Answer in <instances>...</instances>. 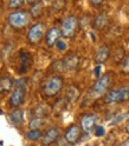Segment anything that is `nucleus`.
<instances>
[{"label": "nucleus", "mask_w": 129, "mask_h": 146, "mask_svg": "<svg viewBox=\"0 0 129 146\" xmlns=\"http://www.w3.org/2000/svg\"><path fill=\"white\" fill-rule=\"evenodd\" d=\"M78 30V19L75 15H69L67 18H64V20L62 21V27L60 32L64 38L71 39L76 35Z\"/></svg>", "instance_id": "4"}, {"label": "nucleus", "mask_w": 129, "mask_h": 146, "mask_svg": "<svg viewBox=\"0 0 129 146\" xmlns=\"http://www.w3.org/2000/svg\"><path fill=\"white\" fill-rule=\"evenodd\" d=\"M129 100V86L116 90H110L107 92L104 102L107 104H120Z\"/></svg>", "instance_id": "3"}, {"label": "nucleus", "mask_w": 129, "mask_h": 146, "mask_svg": "<svg viewBox=\"0 0 129 146\" xmlns=\"http://www.w3.org/2000/svg\"><path fill=\"white\" fill-rule=\"evenodd\" d=\"M62 35L60 29L58 27H51V29L46 32L45 35V41L49 47H53L54 45H57V42L59 41V36Z\"/></svg>", "instance_id": "11"}, {"label": "nucleus", "mask_w": 129, "mask_h": 146, "mask_svg": "<svg viewBox=\"0 0 129 146\" xmlns=\"http://www.w3.org/2000/svg\"><path fill=\"white\" fill-rule=\"evenodd\" d=\"M109 57H110V48L108 46H105V45H103V46H101V47L97 48L94 59L99 65V64H103V62L108 61Z\"/></svg>", "instance_id": "12"}, {"label": "nucleus", "mask_w": 129, "mask_h": 146, "mask_svg": "<svg viewBox=\"0 0 129 146\" xmlns=\"http://www.w3.org/2000/svg\"><path fill=\"white\" fill-rule=\"evenodd\" d=\"M78 64H79V58H78V56H76V54H73V53L69 54L63 61L64 67L68 70H76Z\"/></svg>", "instance_id": "14"}, {"label": "nucleus", "mask_w": 129, "mask_h": 146, "mask_svg": "<svg viewBox=\"0 0 129 146\" xmlns=\"http://www.w3.org/2000/svg\"><path fill=\"white\" fill-rule=\"evenodd\" d=\"M121 71L122 73H124V74H129V54H127V56L121 60Z\"/></svg>", "instance_id": "20"}, {"label": "nucleus", "mask_w": 129, "mask_h": 146, "mask_svg": "<svg viewBox=\"0 0 129 146\" xmlns=\"http://www.w3.org/2000/svg\"><path fill=\"white\" fill-rule=\"evenodd\" d=\"M25 1H26L27 4L32 5V4H34V3H37V1H38V0H25Z\"/></svg>", "instance_id": "27"}, {"label": "nucleus", "mask_w": 129, "mask_h": 146, "mask_svg": "<svg viewBox=\"0 0 129 146\" xmlns=\"http://www.w3.org/2000/svg\"><path fill=\"white\" fill-rule=\"evenodd\" d=\"M30 14L32 18H39L43 14V4L40 1H37V3L32 4L31 10H30Z\"/></svg>", "instance_id": "18"}, {"label": "nucleus", "mask_w": 129, "mask_h": 146, "mask_svg": "<svg viewBox=\"0 0 129 146\" xmlns=\"http://www.w3.org/2000/svg\"><path fill=\"white\" fill-rule=\"evenodd\" d=\"M110 84H112V76H110L109 73H107V74L99 77L95 81V84L93 85V87H91V93H93L94 96L103 94L108 91Z\"/></svg>", "instance_id": "6"}, {"label": "nucleus", "mask_w": 129, "mask_h": 146, "mask_svg": "<svg viewBox=\"0 0 129 146\" xmlns=\"http://www.w3.org/2000/svg\"><path fill=\"white\" fill-rule=\"evenodd\" d=\"M13 87V79L8 76L0 77V92L7 93L10 92L11 88Z\"/></svg>", "instance_id": "15"}, {"label": "nucleus", "mask_w": 129, "mask_h": 146, "mask_svg": "<svg viewBox=\"0 0 129 146\" xmlns=\"http://www.w3.org/2000/svg\"><path fill=\"white\" fill-rule=\"evenodd\" d=\"M59 138V130L57 127H51L42 137V143L44 146H49L53 143H56Z\"/></svg>", "instance_id": "10"}, {"label": "nucleus", "mask_w": 129, "mask_h": 146, "mask_svg": "<svg viewBox=\"0 0 129 146\" xmlns=\"http://www.w3.org/2000/svg\"><path fill=\"white\" fill-rule=\"evenodd\" d=\"M31 19V14L27 11H14L11 12L7 17V23L11 27L15 30H23L24 27H26L30 24Z\"/></svg>", "instance_id": "1"}, {"label": "nucleus", "mask_w": 129, "mask_h": 146, "mask_svg": "<svg viewBox=\"0 0 129 146\" xmlns=\"http://www.w3.org/2000/svg\"><path fill=\"white\" fill-rule=\"evenodd\" d=\"M99 72H101V65L96 66V68H95V76L97 77V79L99 78Z\"/></svg>", "instance_id": "26"}, {"label": "nucleus", "mask_w": 129, "mask_h": 146, "mask_svg": "<svg viewBox=\"0 0 129 146\" xmlns=\"http://www.w3.org/2000/svg\"><path fill=\"white\" fill-rule=\"evenodd\" d=\"M25 3V0H8V7L12 10H18Z\"/></svg>", "instance_id": "22"}, {"label": "nucleus", "mask_w": 129, "mask_h": 146, "mask_svg": "<svg viewBox=\"0 0 129 146\" xmlns=\"http://www.w3.org/2000/svg\"><path fill=\"white\" fill-rule=\"evenodd\" d=\"M108 21H109L108 15L105 13H101V14L95 17V19L93 21V26L96 30H103L104 27L108 25Z\"/></svg>", "instance_id": "16"}, {"label": "nucleus", "mask_w": 129, "mask_h": 146, "mask_svg": "<svg viewBox=\"0 0 129 146\" xmlns=\"http://www.w3.org/2000/svg\"><path fill=\"white\" fill-rule=\"evenodd\" d=\"M19 58H20V68H19V72L20 73H25L27 72L29 67L31 66V56L26 51H22L19 53Z\"/></svg>", "instance_id": "13"}, {"label": "nucleus", "mask_w": 129, "mask_h": 146, "mask_svg": "<svg viewBox=\"0 0 129 146\" xmlns=\"http://www.w3.org/2000/svg\"><path fill=\"white\" fill-rule=\"evenodd\" d=\"M96 123H97V117L95 114H84L81 118V129L83 132L85 133H90L96 127Z\"/></svg>", "instance_id": "9"}, {"label": "nucleus", "mask_w": 129, "mask_h": 146, "mask_svg": "<svg viewBox=\"0 0 129 146\" xmlns=\"http://www.w3.org/2000/svg\"><path fill=\"white\" fill-rule=\"evenodd\" d=\"M128 45H129V40H128Z\"/></svg>", "instance_id": "30"}, {"label": "nucleus", "mask_w": 129, "mask_h": 146, "mask_svg": "<svg viewBox=\"0 0 129 146\" xmlns=\"http://www.w3.org/2000/svg\"><path fill=\"white\" fill-rule=\"evenodd\" d=\"M27 139H30L32 141H36V140H39L42 137H43V133L40 130H30L26 134Z\"/></svg>", "instance_id": "19"}, {"label": "nucleus", "mask_w": 129, "mask_h": 146, "mask_svg": "<svg viewBox=\"0 0 129 146\" xmlns=\"http://www.w3.org/2000/svg\"><path fill=\"white\" fill-rule=\"evenodd\" d=\"M126 132L129 134V121L127 123V125H126Z\"/></svg>", "instance_id": "28"}, {"label": "nucleus", "mask_w": 129, "mask_h": 146, "mask_svg": "<svg viewBox=\"0 0 129 146\" xmlns=\"http://www.w3.org/2000/svg\"><path fill=\"white\" fill-rule=\"evenodd\" d=\"M42 124H43L42 118L40 117H36L30 121V129L31 130H39V127H40Z\"/></svg>", "instance_id": "21"}, {"label": "nucleus", "mask_w": 129, "mask_h": 146, "mask_svg": "<svg viewBox=\"0 0 129 146\" xmlns=\"http://www.w3.org/2000/svg\"><path fill=\"white\" fill-rule=\"evenodd\" d=\"M25 79H20V81H17L15 88L13 90V92L11 94L10 99V105L14 108H18L23 103L26 96V86H25Z\"/></svg>", "instance_id": "5"}, {"label": "nucleus", "mask_w": 129, "mask_h": 146, "mask_svg": "<svg viewBox=\"0 0 129 146\" xmlns=\"http://www.w3.org/2000/svg\"><path fill=\"white\" fill-rule=\"evenodd\" d=\"M88 1L90 3V5L91 6H101V5H102L103 3H104V0H88Z\"/></svg>", "instance_id": "24"}, {"label": "nucleus", "mask_w": 129, "mask_h": 146, "mask_svg": "<svg viewBox=\"0 0 129 146\" xmlns=\"http://www.w3.org/2000/svg\"><path fill=\"white\" fill-rule=\"evenodd\" d=\"M57 47H58V50H60V51H65V50H67V45H65V42H64V41L59 40V41L57 42Z\"/></svg>", "instance_id": "25"}, {"label": "nucleus", "mask_w": 129, "mask_h": 146, "mask_svg": "<svg viewBox=\"0 0 129 146\" xmlns=\"http://www.w3.org/2000/svg\"><path fill=\"white\" fill-rule=\"evenodd\" d=\"M122 146H129V141H127V143H124Z\"/></svg>", "instance_id": "29"}, {"label": "nucleus", "mask_w": 129, "mask_h": 146, "mask_svg": "<svg viewBox=\"0 0 129 146\" xmlns=\"http://www.w3.org/2000/svg\"><path fill=\"white\" fill-rule=\"evenodd\" d=\"M44 26L42 23H37L30 27L29 32H27V41L31 45H37L39 44L40 40L44 36Z\"/></svg>", "instance_id": "7"}, {"label": "nucleus", "mask_w": 129, "mask_h": 146, "mask_svg": "<svg viewBox=\"0 0 129 146\" xmlns=\"http://www.w3.org/2000/svg\"><path fill=\"white\" fill-rule=\"evenodd\" d=\"M64 85V80L59 76H53L46 80L43 86V93L45 97H54L57 96Z\"/></svg>", "instance_id": "2"}, {"label": "nucleus", "mask_w": 129, "mask_h": 146, "mask_svg": "<svg viewBox=\"0 0 129 146\" xmlns=\"http://www.w3.org/2000/svg\"><path fill=\"white\" fill-rule=\"evenodd\" d=\"M82 135V129L81 126H77L75 124H72L68 127V130L64 133V139L69 145H75L79 141Z\"/></svg>", "instance_id": "8"}, {"label": "nucleus", "mask_w": 129, "mask_h": 146, "mask_svg": "<svg viewBox=\"0 0 129 146\" xmlns=\"http://www.w3.org/2000/svg\"><path fill=\"white\" fill-rule=\"evenodd\" d=\"M10 120L13 125L19 126L23 124V110L22 108H15L10 114Z\"/></svg>", "instance_id": "17"}, {"label": "nucleus", "mask_w": 129, "mask_h": 146, "mask_svg": "<svg viewBox=\"0 0 129 146\" xmlns=\"http://www.w3.org/2000/svg\"><path fill=\"white\" fill-rule=\"evenodd\" d=\"M95 134L96 137H103L105 134V130L103 126H96L95 127Z\"/></svg>", "instance_id": "23"}]
</instances>
